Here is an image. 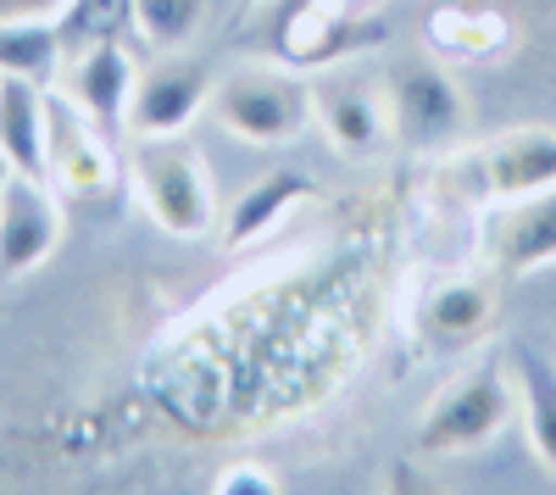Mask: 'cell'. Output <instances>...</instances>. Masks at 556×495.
Instances as JSON below:
<instances>
[{
  "label": "cell",
  "instance_id": "obj_17",
  "mask_svg": "<svg viewBox=\"0 0 556 495\" xmlns=\"http://www.w3.org/2000/svg\"><path fill=\"white\" fill-rule=\"evenodd\" d=\"M123 28H134V0H67L56 17L62 56L84 51V45H101V39H123Z\"/></svg>",
  "mask_w": 556,
  "mask_h": 495
},
{
  "label": "cell",
  "instance_id": "obj_2",
  "mask_svg": "<svg viewBox=\"0 0 556 495\" xmlns=\"http://www.w3.org/2000/svg\"><path fill=\"white\" fill-rule=\"evenodd\" d=\"M518 407V390L513 379H506V368L484 363L473 373L451 379L434 401L424 423H417V452L424 457H456V452H479V445H490L506 418H513Z\"/></svg>",
  "mask_w": 556,
  "mask_h": 495
},
{
  "label": "cell",
  "instance_id": "obj_3",
  "mask_svg": "<svg viewBox=\"0 0 556 495\" xmlns=\"http://www.w3.org/2000/svg\"><path fill=\"white\" fill-rule=\"evenodd\" d=\"M212 117L245 145H285L312 117V89L285 67H245L212 84Z\"/></svg>",
  "mask_w": 556,
  "mask_h": 495
},
{
  "label": "cell",
  "instance_id": "obj_8",
  "mask_svg": "<svg viewBox=\"0 0 556 495\" xmlns=\"http://www.w3.org/2000/svg\"><path fill=\"white\" fill-rule=\"evenodd\" d=\"M134 84H139V67H134L123 39H101V45H84V51L62 56V96L78 101L106 134L128 128Z\"/></svg>",
  "mask_w": 556,
  "mask_h": 495
},
{
  "label": "cell",
  "instance_id": "obj_10",
  "mask_svg": "<svg viewBox=\"0 0 556 495\" xmlns=\"http://www.w3.org/2000/svg\"><path fill=\"white\" fill-rule=\"evenodd\" d=\"M312 112L329 134V145L345 156H379L390 134V106H384V89L362 84V78H323L312 89Z\"/></svg>",
  "mask_w": 556,
  "mask_h": 495
},
{
  "label": "cell",
  "instance_id": "obj_7",
  "mask_svg": "<svg viewBox=\"0 0 556 495\" xmlns=\"http://www.w3.org/2000/svg\"><path fill=\"white\" fill-rule=\"evenodd\" d=\"M473 190L484 201H523L556 185V128H518L490 140L473 162Z\"/></svg>",
  "mask_w": 556,
  "mask_h": 495
},
{
  "label": "cell",
  "instance_id": "obj_16",
  "mask_svg": "<svg viewBox=\"0 0 556 495\" xmlns=\"http://www.w3.org/2000/svg\"><path fill=\"white\" fill-rule=\"evenodd\" d=\"M490 323V295L479 284H445L424 306V334L434 345H468Z\"/></svg>",
  "mask_w": 556,
  "mask_h": 495
},
{
  "label": "cell",
  "instance_id": "obj_22",
  "mask_svg": "<svg viewBox=\"0 0 556 495\" xmlns=\"http://www.w3.org/2000/svg\"><path fill=\"white\" fill-rule=\"evenodd\" d=\"M262 7V0H240V12H256Z\"/></svg>",
  "mask_w": 556,
  "mask_h": 495
},
{
  "label": "cell",
  "instance_id": "obj_1",
  "mask_svg": "<svg viewBox=\"0 0 556 495\" xmlns=\"http://www.w3.org/2000/svg\"><path fill=\"white\" fill-rule=\"evenodd\" d=\"M134 185L146 212L178 240H201L217 223V195L195 145H184V134H139L134 151Z\"/></svg>",
  "mask_w": 556,
  "mask_h": 495
},
{
  "label": "cell",
  "instance_id": "obj_19",
  "mask_svg": "<svg viewBox=\"0 0 556 495\" xmlns=\"http://www.w3.org/2000/svg\"><path fill=\"white\" fill-rule=\"evenodd\" d=\"M212 490H217V495H273L278 479H273L267 468H228Z\"/></svg>",
  "mask_w": 556,
  "mask_h": 495
},
{
  "label": "cell",
  "instance_id": "obj_11",
  "mask_svg": "<svg viewBox=\"0 0 556 495\" xmlns=\"http://www.w3.org/2000/svg\"><path fill=\"white\" fill-rule=\"evenodd\" d=\"M490 251L513 279L540 274L556 262V185L523 201H501L495 223H490Z\"/></svg>",
  "mask_w": 556,
  "mask_h": 495
},
{
  "label": "cell",
  "instance_id": "obj_18",
  "mask_svg": "<svg viewBox=\"0 0 556 495\" xmlns=\"http://www.w3.org/2000/svg\"><path fill=\"white\" fill-rule=\"evenodd\" d=\"M206 7L212 0H134V28L156 51H178V45H190L201 34Z\"/></svg>",
  "mask_w": 556,
  "mask_h": 495
},
{
  "label": "cell",
  "instance_id": "obj_4",
  "mask_svg": "<svg viewBox=\"0 0 556 495\" xmlns=\"http://www.w3.org/2000/svg\"><path fill=\"white\" fill-rule=\"evenodd\" d=\"M384 106H390V134L412 156H434L468 128L462 84L434 62H401L384 78Z\"/></svg>",
  "mask_w": 556,
  "mask_h": 495
},
{
  "label": "cell",
  "instance_id": "obj_13",
  "mask_svg": "<svg viewBox=\"0 0 556 495\" xmlns=\"http://www.w3.org/2000/svg\"><path fill=\"white\" fill-rule=\"evenodd\" d=\"M0 156L45 178V84L0 73Z\"/></svg>",
  "mask_w": 556,
  "mask_h": 495
},
{
  "label": "cell",
  "instance_id": "obj_5",
  "mask_svg": "<svg viewBox=\"0 0 556 495\" xmlns=\"http://www.w3.org/2000/svg\"><path fill=\"white\" fill-rule=\"evenodd\" d=\"M45 178L73 201H101L117 185L106 128L62 89H45Z\"/></svg>",
  "mask_w": 556,
  "mask_h": 495
},
{
  "label": "cell",
  "instance_id": "obj_15",
  "mask_svg": "<svg viewBox=\"0 0 556 495\" xmlns=\"http://www.w3.org/2000/svg\"><path fill=\"white\" fill-rule=\"evenodd\" d=\"M0 73L51 84L62 73L56 23H0Z\"/></svg>",
  "mask_w": 556,
  "mask_h": 495
},
{
  "label": "cell",
  "instance_id": "obj_9",
  "mask_svg": "<svg viewBox=\"0 0 556 495\" xmlns=\"http://www.w3.org/2000/svg\"><path fill=\"white\" fill-rule=\"evenodd\" d=\"M206 106H212V73L201 62L167 56V62L139 73L134 106H128V128L134 134H184Z\"/></svg>",
  "mask_w": 556,
  "mask_h": 495
},
{
  "label": "cell",
  "instance_id": "obj_20",
  "mask_svg": "<svg viewBox=\"0 0 556 495\" xmlns=\"http://www.w3.org/2000/svg\"><path fill=\"white\" fill-rule=\"evenodd\" d=\"M67 0H0V23H56Z\"/></svg>",
  "mask_w": 556,
  "mask_h": 495
},
{
  "label": "cell",
  "instance_id": "obj_14",
  "mask_svg": "<svg viewBox=\"0 0 556 495\" xmlns=\"http://www.w3.org/2000/svg\"><path fill=\"white\" fill-rule=\"evenodd\" d=\"M513 373H518V407H523V423H529V445H534V457L556 473V368L518 345Z\"/></svg>",
  "mask_w": 556,
  "mask_h": 495
},
{
  "label": "cell",
  "instance_id": "obj_21",
  "mask_svg": "<svg viewBox=\"0 0 556 495\" xmlns=\"http://www.w3.org/2000/svg\"><path fill=\"white\" fill-rule=\"evenodd\" d=\"M7 178H12V162H7V156H0V185H7Z\"/></svg>",
  "mask_w": 556,
  "mask_h": 495
},
{
  "label": "cell",
  "instance_id": "obj_12",
  "mask_svg": "<svg viewBox=\"0 0 556 495\" xmlns=\"http://www.w3.org/2000/svg\"><path fill=\"white\" fill-rule=\"evenodd\" d=\"M301 201H317V185H312V173H306V167L262 173L256 185L235 201V212H228V223H223V245H228V251L256 245L262 234L278 229V217H290Z\"/></svg>",
  "mask_w": 556,
  "mask_h": 495
},
{
  "label": "cell",
  "instance_id": "obj_6",
  "mask_svg": "<svg viewBox=\"0 0 556 495\" xmlns=\"http://www.w3.org/2000/svg\"><path fill=\"white\" fill-rule=\"evenodd\" d=\"M56 245H62V201L51 195V178L12 167V178L0 185V284L28 279Z\"/></svg>",
  "mask_w": 556,
  "mask_h": 495
}]
</instances>
